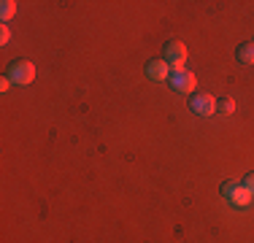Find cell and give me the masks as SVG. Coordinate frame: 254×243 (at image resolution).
Masks as SVG:
<instances>
[{"instance_id": "obj_5", "label": "cell", "mask_w": 254, "mask_h": 243, "mask_svg": "<svg viewBox=\"0 0 254 243\" xmlns=\"http://www.w3.org/2000/svg\"><path fill=\"white\" fill-rule=\"evenodd\" d=\"M190 108H192V114H197V117H211V114H216V100L211 95H192L190 97Z\"/></svg>"}, {"instance_id": "obj_11", "label": "cell", "mask_w": 254, "mask_h": 243, "mask_svg": "<svg viewBox=\"0 0 254 243\" xmlns=\"http://www.w3.org/2000/svg\"><path fill=\"white\" fill-rule=\"evenodd\" d=\"M8 38H11V30L3 27V30H0V44H8Z\"/></svg>"}, {"instance_id": "obj_7", "label": "cell", "mask_w": 254, "mask_h": 243, "mask_svg": "<svg viewBox=\"0 0 254 243\" xmlns=\"http://www.w3.org/2000/svg\"><path fill=\"white\" fill-rule=\"evenodd\" d=\"M235 57H238L241 65H254V41H246L235 49Z\"/></svg>"}, {"instance_id": "obj_9", "label": "cell", "mask_w": 254, "mask_h": 243, "mask_svg": "<svg viewBox=\"0 0 254 243\" xmlns=\"http://www.w3.org/2000/svg\"><path fill=\"white\" fill-rule=\"evenodd\" d=\"M0 5H3V8H0V16H3V22H8L11 16H14V11H16V3L14 0H3Z\"/></svg>"}, {"instance_id": "obj_3", "label": "cell", "mask_w": 254, "mask_h": 243, "mask_svg": "<svg viewBox=\"0 0 254 243\" xmlns=\"http://www.w3.org/2000/svg\"><path fill=\"white\" fill-rule=\"evenodd\" d=\"M162 60L168 62L171 70H184V62H187V49L181 41H168L162 46Z\"/></svg>"}, {"instance_id": "obj_6", "label": "cell", "mask_w": 254, "mask_h": 243, "mask_svg": "<svg viewBox=\"0 0 254 243\" xmlns=\"http://www.w3.org/2000/svg\"><path fill=\"white\" fill-rule=\"evenodd\" d=\"M171 68H168L165 60H149L146 62V76L152 78V81H168L171 78Z\"/></svg>"}, {"instance_id": "obj_10", "label": "cell", "mask_w": 254, "mask_h": 243, "mask_svg": "<svg viewBox=\"0 0 254 243\" xmlns=\"http://www.w3.org/2000/svg\"><path fill=\"white\" fill-rule=\"evenodd\" d=\"M241 184H244V186H246V189H249V192L254 194V170H252V173H249V176H246V179H244V181H241Z\"/></svg>"}, {"instance_id": "obj_4", "label": "cell", "mask_w": 254, "mask_h": 243, "mask_svg": "<svg viewBox=\"0 0 254 243\" xmlns=\"http://www.w3.org/2000/svg\"><path fill=\"white\" fill-rule=\"evenodd\" d=\"M168 84H171L173 92H179V95H190L192 89H195L197 78H195V73H192V70H173V73H171V78H168Z\"/></svg>"}, {"instance_id": "obj_1", "label": "cell", "mask_w": 254, "mask_h": 243, "mask_svg": "<svg viewBox=\"0 0 254 243\" xmlns=\"http://www.w3.org/2000/svg\"><path fill=\"white\" fill-rule=\"evenodd\" d=\"M5 76L11 78V84H19V87H25V84H33V78H35V65L30 62V60H14V62L8 65V70H5Z\"/></svg>"}, {"instance_id": "obj_8", "label": "cell", "mask_w": 254, "mask_h": 243, "mask_svg": "<svg viewBox=\"0 0 254 243\" xmlns=\"http://www.w3.org/2000/svg\"><path fill=\"white\" fill-rule=\"evenodd\" d=\"M235 111V100H230V97H222V100H216V114H233Z\"/></svg>"}, {"instance_id": "obj_12", "label": "cell", "mask_w": 254, "mask_h": 243, "mask_svg": "<svg viewBox=\"0 0 254 243\" xmlns=\"http://www.w3.org/2000/svg\"><path fill=\"white\" fill-rule=\"evenodd\" d=\"M8 87H11V78L3 76V78H0V92H8Z\"/></svg>"}, {"instance_id": "obj_2", "label": "cell", "mask_w": 254, "mask_h": 243, "mask_svg": "<svg viewBox=\"0 0 254 243\" xmlns=\"http://www.w3.org/2000/svg\"><path fill=\"white\" fill-rule=\"evenodd\" d=\"M222 194H225V200L233 203L235 208H246L254 197V194L246 189L244 184H238V181H225V184H222Z\"/></svg>"}]
</instances>
